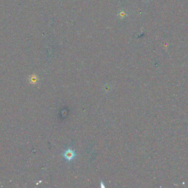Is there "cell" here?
<instances>
[{"instance_id":"cell-1","label":"cell","mask_w":188,"mask_h":188,"mask_svg":"<svg viewBox=\"0 0 188 188\" xmlns=\"http://www.w3.org/2000/svg\"><path fill=\"white\" fill-rule=\"evenodd\" d=\"M76 156L75 152L70 149H67L63 154V156L64 157L65 159L68 161L73 160Z\"/></svg>"},{"instance_id":"cell-2","label":"cell","mask_w":188,"mask_h":188,"mask_svg":"<svg viewBox=\"0 0 188 188\" xmlns=\"http://www.w3.org/2000/svg\"><path fill=\"white\" fill-rule=\"evenodd\" d=\"M29 80H30V83L35 84V83H37V82H38V78L36 75H32V76H30V78H29Z\"/></svg>"},{"instance_id":"cell-3","label":"cell","mask_w":188,"mask_h":188,"mask_svg":"<svg viewBox=\"0 0 188 188\" xmlns=\"http://www.w3.org/2000/svg\"><path fill=\"white\" fill-rule=\"evenodd\" d=\"M118 16L121 19H124L127 16V13L123 10H121L118 12Z\"/></svg>"},{"instance_id":"cell-4","label":"cell","mask_w":188,"mask_h":188,"mask_svg":"<svg viewBox=\"0 0 188 188\" xmlns=\"http://www.w3.org/2000/svg\"><path fill=\"white\" fill-rule=\"evenodd\" d=\"M101 188H105V185H104V184H103V182H102V181H101Z\"/></svg>"}]
</instances>
